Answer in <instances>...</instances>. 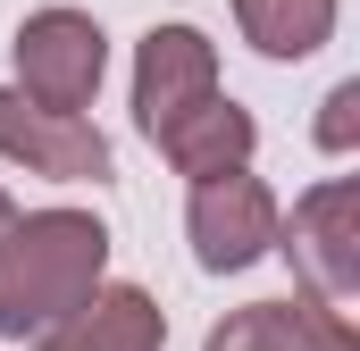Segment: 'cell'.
Masks as SVG:
<instances>
[{"mask_svg": "<svg viewBox=\"0 0 360 351\" xmlns=\"http://www.w3.org/2000/svg\"><path fill=\"white\" fill-rule=\"evenodd\" d=\"M8 226H17V201H8V192H0V234H8Z\"/></svg>", "mask_w": 360, "mask_h": 351, "instance_id": "7c38bea8", "label": "cell"}, {"mask_svg": "<svg viewBox=\"0 0 360 351\" xmlns=\"http://www.w3.org/2000/svg\"><path fill=\"white\" fill-rule=\"evenodd\" d=\"M235 25L260 59H310L335 34V0H235Z\"/></svg>", "mask_w": 360, "mask_h": 351, "instance_id": "30bf717a", "label": "cell"}, {"mask_svg": "<svg viewBox=\"0 0 360 351\" xmlns=\"http://www.w3.org/2000/svg\"><path fill=\"white\" fill-rule=\"evenodd\" d=\"M151 151H160L176 176H193V184H201V176L252 168V151H260V126H252V109H243V100H226V92H218V100L184 109V117L160 134V143H151Z\"/></svg>", "mask_w": 360, "mask_h": 351, "instance_id": "9c48e42d", "label": "cell"}, {"mask_svg": "<svg viewBox=\"0 0 360 351\" xmlns=\"http://www.w3.org/2000/svg\"><path fill=\"white\" fill-rule=\"evenodd\" d=\"M201 100H218V42L201 25H151L134 42V126H143V143H160Z\"/></svg>", "mask_w": 360, "mask_h": 351, "instance_id": "5b68a950", "label": "cell"}, {"mask_svg": "<svg viewBox=\"0 0 360 351\" xmlns=\"http://www.w3.org/2000/svg\"><path fill=\"white\" fill-rule=\"evenodd\" d=\"M8 59H17V84L8 92H25L51 117H84L101 76H109V34H101V17H84V8H34L17 25Z\"/></svg>", "mask_w": 360, "mask_h": 351, "instance_id": "3957f363", "label": "cell"}, {"mask_svg": "<svg viewBox=\"0 0 360 351\" xmlns=\"http://www.w3.org/2000/svg\"><path fill=\"white\" fill-rule=\"evenodd\" d=\"M0 159H17L25 176H51V184H109L117 176L109 134L92 117H51L8 84H0Z\"/></svg>", "mask_w": 360, "mask_h": 351, "instance_id": "8992f818", "label": "cell"}, {"mask_svg": "<svg viewBox=\"0 0 360 351\" xmlns=\"http://www.w3.org/2000/svg\"><path fill=\"white\" fill-rule=\"evenodd\" d=\"M276 251L302 276V301L352 310L360 301V184L352 176H319L293 201V218H276Z\"/></svg>", "mask_w": 360, "mask_h": 351, "instance_id": "7a4b0ae2", "label": "cell"}, {"mask_svg": "<svg viewBox=\"0 0 360 351\" xmlns=\"http://www.w3.org/2000/svg\"><path fill=\"white\" fill-rule=\"evenodd\" d=\"M109 284V226L92 209H17L0 234V343H34Z\"/></svg>", "mask_w": 360, "mask_h": 351, "instance_id": "6da1fadb", "label": "cell"}, {"mask_svg": "<svg viewBox=\"0 0 360 351\" xmlns=\"http://www.w3.org/2000/svg\"><path fill=\"white\" fill-rule=\"evenodd\" d=\"M276 192L252 168H226V176H201L193 201H184V234H193V260L210 276H243L252 260L276 251Z\"/></svg>", "mask_w": 360, "mask_h": 351, "instance_id": "277c9868", "label": "cell"}, {"mask_svg": "<svg viewBox=\"0 0 360 351\" xmlns=\"http://www.w3.org/2000/svg\"><path fill=\"white\" fill-rule=\"evenodd\" d=\"M25 351H168V310L143 284H101L59 326H42Z\"/></svg>", "mask_w": 360, "mask_h": 351, "instance_id": "52a82bcc", "label": "cell"}, {"mask_svg": "<svg viewBox=\"0 0 360 351\" xmlns=\"http://www.w3.org/2000/svg\"><path fill=\"white\" fill-rule=\"evenodd\" d=\"M201 351H360L352 318L344 310H319V301H243L210 326Z\"/></svg>", "mask_w": 360, "mask_h": 351, "instance_id": "ba28073f", "label": "cell"}, {"mask_svg": "<svg viewBox=\"0 0 360 351\" xmlns=\"http://www.w3.org/2000/svg\"><path fill=\"white\" fill-rule=\"evenodd\" d=\"M319 151L327 159H352L360 151V76H344V84L319 100Z\"/></svg>", "mask_w": 360, "mask_h": 351, "instance_id": "8fae6325", "label": "cell"}]
</instances>
